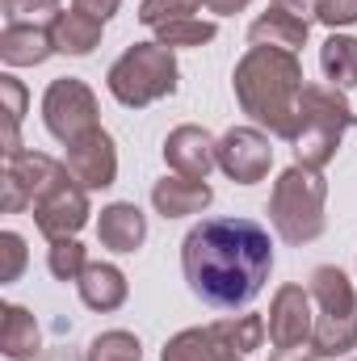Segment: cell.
<instances>
[{
	"mask_svg": "<svg viewBox=\"0 0 357 361\" xmlns=\"http://www.w3.org/2000/svg\"><path fill=\"white\" fill-rule=\"evenodd\" d=\"M231 361H244V357H231Z\"/></svg>",
	"mask_w": 357,
	"mask_h": 361,
	"instance_id": "37",
	"label": "cell"
},
{
	"mask_svg": "<svg viewBox=\"0 0 357 361\" xmlns=\"http://www.w3.org/2000/svg\"><path fill=\"white\" fill-rule=\"evenodd\" d=\"M34 223L47 240H72L85 223H89V189L72 177H59L34 206Z\"/></svg>",
	"mask_w": 357,
	"mask_h": 361,
	"instance_id": "8",
	"label": "cell"
},
{
	"mask_svg": "<svg viewBox=\"0 0 357 361\" xmlns=\"http://www.w3.org/2000/svg\"><path fill=\"white\" fill-rule=\"evenodd\" d=\"M51 42H55V51H59V55H89L92 47L101 42V21L85 17L80 8L59 13V17H55V25H51Z\"/></svg>",
	"mask_w": 357,
	"mask_h": 361,
	"instance_id": "20",
	"label": "cell"
},
{
	"mask_svg": "<svg viewBox=\"0 0 357 361\" xmlns=\"http://www.w3.org/2000/svg\"><path fill=\"white\" fill-rule=\"evenodd\" d=\"M164 164L189 180H206V173L219 164V143L202 126H177L164 139Z\"/></svg>",
	"mask_w": 357,
	"mask_h": 361,
	"instance_id": "13",
	"label": "cell"
},
{
	"mask_svg": "<svg viewBox=\"0 0 357 361\" xmlns=\"http://www.w3.org/2000/svg\"><path fill=\"white\" fill-rule=\"evenodd\" d=\"M236 97L244 105V114L253 122L269 126V135L290 139L298 130V97H303V63L290 51L277 47H253L240 63H236Z\"/></svg>",
	"mask_w": 357,
	"mask_h": 361,
	"instance_id": "2",
	"label": "cell"
},
{
	"mask_svg": "<svg viewBox=\"0 0 357 361\" xmlns=\"http://www.w3.org/2000/svg\"><path fill=\"white\" fill-rule=\"evenodd\" d=\"M42 122L59 143H76L89 130H97V97L85 80L63 76L42 97Z\"/></svg>",
	"mask_w": 357,
	"mask_h": 361,
	"instance_id": "7",
	"label": "cell"
},
{
	"mask_svg": "<svg viewBox=\"0 0 357 361\" xmlns=\"http://www.w3.org/2000/svg\"><path fill=\"white\" fill-rule=\"evenodd\" d=\"M236 353L223 345L219 328H189L164 345V361H231Z\"/></svg>",
	"mask_w": 357,
	"mask_h": 361,
	"instance_id": "19",
	"label": "cell"
},
{
	"mask_svg": "<svg viewBox=\"0 0 357 361\" xmlns=\"http://www.w3.org/2000/svg\"><path fill=\"white\" fill-rule=\"evenodd\" d=\"M59 0H4V25H55Z\"/></svg>",
	"mask_w": 357,
	"mask_h": 361,
	"instance_id": "26",
	"label": "cell"
},
{
	"mask_svg": "<svg viewBox=\"0 0 357 361\" xmlns=\"http://www.w3.org/2000/svg\"><path fill=\"white\" fill-rule=\"evenodd\" d=\"M357 126L353 105L345 101V92L332 85H307L298 97V130H294V156L307 169H324L337 147L341 135Z\"/></svg>",
	"mask_w": 357,
	"mask_h": 361,
	"instance_id": "3",
	"label": "cell"
},
{
	"mask_svg": "<svg viewBox=\"0 0 357 361\" xmlns=\"http://www.w3.org/2000/svg\"><path fill=\"white\" fill-rule=\"evenodd\" d=\"M311 302H315V332H311V349L320 357H345L357 349V294L349 277L332 265H320L311 273Z\"/></svg>",
	"mask_w": 357,
	"mask_h": 361,
	"instance_id": "5",
	"label": "cell"
},
{
	"mask_svg": "<svg viewBox=\"0 0 357 361\" xmlns=\"http://www.w3.org/2000/svg\"><path fill=\"white\" fill-rule=\"evenodd\" d=\"M0 252H4L0 281H17V273L25 269V240H21L17 231H4V235H0Z\"/></svg>",
	"mask_w": 357,
	"mask_h": 361,
	"instance_id": "30",
	"label": "cell"
},
{
	"mask_svg": "<svg viewBox=\"0 0 357 361\" xmlns=\"http://www.w3.org/2000/svg\"><path fill=\"white\" fill-rule=\"evenodd\" d=\"M320 68L332 80V89H353L357 85V38L349 34H332L320 47Z\"/></svg>",
	"mask_w": 357,
	"mask_h": 361,
	"instance_id": "22",
	"label": "cell"
},
{
	"mask_svg": "<svg viewBox=\"0 0 357 361\" xmlns=\"http://www.w3.org/2000/svg\"><path fill=\"white\" fill-rule=\"evenodd\" d=\"M269 164H273V147L269 135H261L257 126H236L219 139V169L240 185H257L265 180Z\"/></svg>",
	"mask_w": 357,
	"mask_h": 361,
	"instance_id": "11",
	"label": "cell"
},
{
	"mask_svg": "<svg viewBox=\"0 0 357 361\" xmlns=\"http://www.w3.org/2000/svg\"><path fill=\"white\" fill-rule=\"evenodd\" d=\"M214 38V21H202V17H181V21H169L156 30V42H164L169 51L173 47H202Z\"/></svg>",
	"mask_w": 357,
	"mask_h": 361,
	"instance_id": "24",
	"label": "cell"
},
{
	"mask_svg": "<svg viewBox=\"0 0 357 361\" xmlns=\"http://www.w3.org/2000/svg\"><path fill=\"white\" fill-rule=\"evenodd\" d=\"M324 197H328V180L320 177V169L294 164L273 180V197H269V219L277 227V235L286 244H311L324 231Z\"/></svg>",
	"mask_w": 357,
	"mask_h": 361,
	"instance_id": "4",
	"label": "cell"
},
{
	"mask_svg": "<svg viewBox=\"0 0 357 361\" xmlns=\"http://www.w3.org/2000/svg\"><path fill=\"white\" fill-rule=\"evenodd\" d=\"M51 273L59 281H80V273L89 269V257L76 240H51V257H47Z\"/></svg>",
	"mask_w": 357,
	"mask_h": 361,
	"instance_id": "27",
	"label": "cell"
},
{
	"mask_svg": "<svg viewBox=\"0 0 357 361\" xmlns=\"http://www.w3.org/2000/svg\"><path fill=\"white\" fill-rule=\"evenodd\" d=\"M105 85L126 109H143L177 89V59L164 42H135L109 68Z\"/></svg>",
	"mask_w": 357,
	"mask_h": 361,
	"instance_id": "6",
	"label": "cell"
},
{
	"mask_svg": "<svg viewBox=\"0 0 357 361\" xmlns=\"http://www.w3.org/2000/svg\"><path fill=\"white\" fill-rule=\"evenodd\" d=\"M198 4H206V0H143V4H139V21L152 25V30H160V25H169V21L193 17Z\"/></svg>",
	"mask_w": 357,
	"mask_h": 361,
	"instance_id": "29",
	"label": "cell"
},
{
	"mask_svg": "<svg viewBox=\"0 0 357 361\" xmlns=\"http://www.w3.org/2000/svg\"><path fill=\"white\" fill-rule=\"evenodd\" d=\"M311 290L303 286H282L273 294V307H269V319H265V332H269V345L273 349H294V345H307L311 332H315V315H311Z\"/></svg>",
	"mask_w": 357,
	"mask_h": 361,
	"instance_id": "10",
	"label": "cell"
},
{
	"mask_svg": "<svg viewBox=\"0 0 357 361\" xmlns=\"http://www.w3.org/2000/svg\"><path fill=\"white\" fill-rule=\"evenodd\" d=\"M51 361H72V357H68V353H55V357H51Z\"/></svg>",
	"mask_w": 357,
	"mask_h": 361,
	"instance_id": "36",
	"label": "cell"
},
{
	"mask_svg": "<svg viewBox=\"0 0 357 361\" xmlns=\"http://www.w3.org/2000/svg\"><path fill=\"white\" fill-rule=\"evenodd\" d=\"M97 235L109 252H135L147 240V219L135 202H114L97 219Z\"/></svg>",
	"mask_w": 357,
	"mask_h": 361,
	"instance_id": "14",
	"label": "cell"
},
{
	"mask_svg": "<svg viewBox=\"0 0 357 361\" xmlns=\"http://www.w3.org/2000/svg\"><path fill=\"white\" fill-rule=\"evenodd\" d=\"M89 361H143V349L131 332H101L89 345Z\"/></svg>",
	"mask_w": 357,
	"mask_h": 361,
	"instance_id": "28",
	"label": "cell"
},
{
	"mask_svg": "<svg viewBox=\"0 0 357 361\" xmlns=\"http://www.w3.org/2000/svg\"><path fill=\"white\" fill-rule=\"evenodd\" d=\"M253 0H206V8L210 13H219V17H227V13H240V8H248Z\"/></svg>",
	"mask_w": 357,
	"mask_h": 361,
	"instance_id": "35",
	"label": "cell"
},
{
	"mask_svg": "<svg viewBox=\"0 0 357 361\" xmlns=\"http://www.w3.org/2000/svg\"><path fill=\"white\" fill-rule=\"evenodd\" d=\"M59 177H68V164L42 156V152H17V156H4V210H21V206H34Z\"/></svg>",
	"mask_w": 357,
	"mask_h": 361,
	"instance_id": "9",
	"label": "cell"
},
{
	"mask_svg": "<svg viewBox=\"0 0 357 361\" xmlns=\"http://www.w3.org/2000/svg\"><path fill=\"white\" fill-rule=\"evenodd\" d=\"M80 298L92 311H118L126 302V277L118 265H101V261H89V269L80 273Z\"/></svg>",
	"mask_w": 357,
	"mask_h": 361,
	"instance_id": "18",
	"label": "cell"
},
{
	"mask_svg": "<svg viewBox=\"0 0 357 361\" xmlns=\"http://www.w3.org/2000/svg\"><path fill=\"white\" fill-rule=\"evenodd\" d=\"M51 51H55L51 25H4V34H0V59H4L8 68L42 63Z\"/></svg>",
	"mask_w": 357,
	"mask_h": 361,
	"instance_id": "16",
	"label": "cell"
},
{
	"mask_svg": "<svg viewBox=\"0 0 357 361\" xmlns=\"http://www.w3.org/2000/svg\"><path fill=\"white\" fill-rule=\"evenodd\" d=\"M68 173L80 180L85 189H105V185H114L118 177V152H114V139L97 126L89 130L85 139H76V143H68Z\"/></svg>",
	"mask_w": 357,
	"mask_h": 361,
	"instance_id": "12",
	"label": "cell"
},
{
	"mask_svg": "<svg viewBox=\"0 0 357 361\" xmlns=\"http://www.w3.org/2000/svg\"><path fill=\"white\" fill-rule=\"evenodd\" d=\"M181 269L202 302L240 311L261 294L273 269L269 231L253 219H202L181 244Z\"/></svg>",
	"mask_w": 357,
	"mask_h": 361,
	"instance_id": "1",
	"label": "cell"
},
{
	"mask_svg": "<svg viewBox=\"0 0 357 361\" xmlns=\"http://www.w3.org/2000/svg\"><path fill=\"white\" fill-rule=\"evenodd\" d=\"M214 328H219L223 345H227L236 357H244V353L261 349V341H265V319H261V315H236V319H219Z\"/></svg>",
	"mask_w": 357,
	"mask_h": 361,
	"instance_id": "23",
	"label": "cell"
},
{
	"mask_svg": "<svg viewBox=\"0 0 357 361\" xmlns=\"http://www.w3.org/2000/svg\"><path fill=\"white\" fill-rule=\"evenodd\" d=\"M320 353L315 349H303V345H294V349H273L269 361H315Z\"/></svg>",
	"mask_w": 357,
	"mask_h": 361,
	"instance_id": "34",
	"label": "cell"
},
{
	"mask_svg": "<svg viewBox=\"0 0 357 361\" xmlns=\"http://www.w3.org/2000/svg\"><path fill=\"white\" fill-rule=\"evenodd\" d=\"M0 97H4V156H17L21 152L17 126H21V114H25V89H21V80L4 76L0 80Z\"/></svg>",
	"mask_w": 357,
	"mask_h": 361,
	"instance_id": "25",
	"label": "cell"
},
{
	"mask_svg": "<svg viewBox=\"0 0 357 361\" xmlns=\"http://www.w3.org/2000/svg\"><path fill=\"white\" fill-rule=\"evenodd\" d=\"M248 42H253V47H277V51L298 55V51L307 47V21H298V17H290V13H282V8L269 4L265 17L253 21Z\"/></svg>",
	"mask_w": 357,
	"mask_h": 361,
	"instance_id": "17",
	"label": "cell"
},
{
	"mask_svg": "<svg viewBox=\"0 0 357 361\" xmlns=\"http://www.w3.org/2000/svg\"><path fill=\"white\" fill-rule=\"evenodd\" d=\"M273 8H282V13H290V17H298V21H320V0H273Z\"/></svg>",
	"mask_w": 357,
	"mask_h": 361,
	"instance_id": "32",
	"label": "cell"
},
{
	"mask_svg": "<svg viewBox=\"0 0 357 361\" xmlns=\"http://www.w3.org/2000/svg\"><path fill=\"white\" fill-rule=\"evenodd\" d=\"M210 185L206 180H189V177H164L156 180L152 189V206L164 214V219H185V214H198L210 206Z\"/></svg>",
	"mask_w": 357,
	"mask_h": 361,
	"instance_id": "15",
	"label": "cell"
},
{
	"mask_svg": "<svg viewBox=\"0 0 357 361\" xmlns=\"http://www.w3.org/2000/svg\"><path fill=\"white\" fill-rule=\"evenodd\" d=\"M320 21L324 25H353L357 21V0H320Z\"/></svg>",
	"mask_w": 357,
	"mask_h": 361,
	"instance_id": "31",
	"label": "cell"
},
{
	"mask_svg": "<svg viewBox=\"0 0 357 361\" xmlns=\"http://www.w3.org/2000/svg\"><path fill=\"white\" fill-rule=\"evenodd\" d=\"M118 4H122V0H72V8H80L85 17L101 21V25H105V21H109V17L118 13Z\"/></svg>",
	"mask_w": 357,
	"mask_h": 361,
	"instance_id": "33",
	"label": "cell"
},
{
	"mask_svg": "<svg viewBox=\"0 0 357 361\" xmlns=\"http://www.w3.org/2000/svg\"><path fill=\"white\" fill-rule=\"evenodd\" d=\"M0 349H4V357H13V361H30L38 353V324H34V315H30L25 307H17V302L4 307Z\"/></svg>",
	"mask_w": 357,
	"mask_h": 361,
	"instance_id": "21",
	"label": "cell"
}]
</instances>
